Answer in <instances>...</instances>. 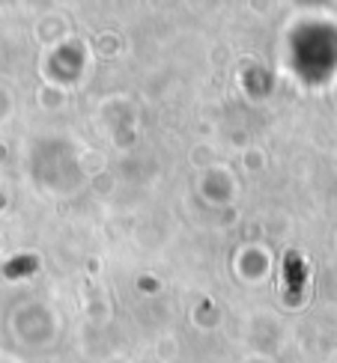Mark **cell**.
Segmentation results:
<instances>
[{
  "instance_id": "cell-1",
  "label": "cell",
  "mask_w": 337,
  "mask_h": 363,
  "mask_svg": "<svg viewBox=\"0 0 337 363\" xmlns=\"http://www.w3.org/2000/svg\"><path fill=\"white\" fill-rule=\"evenodd\" d=\"M0 203H4V197H0Z\"/></svg>"
}]
</instances>
